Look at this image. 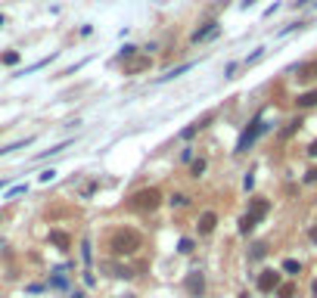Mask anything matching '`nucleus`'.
<instances>
[{
  "label": "nucleus",
  "mask_w": 317,
  "mask_h": 298,
  "mask_svg": "<svg viewBox=\"0 0 317 298\" xmlns=\"http://www.w3.org/2000/svg\"><path fill=\"white\" fill-rule=\"evenodd\" d=\"M277 295H280V298H293V295H296V286H293V283L277 286Z\"/></svg>",
  "instance_id": "17"
},
{
  "label": "nucleus",
  "mask_w": 317,
  "mask_h": 298,
  "mask_svg": "<svg viewBox=\"0 0 317 298\" xmlns=\"http://www.w3.org/2000/svg\"><path fill=\"white\" fill-rule=\"evenodd\" d=\"M190 69H193V62H184V65H177V69H171L168 75H162L159 81H171V78H181V75H184V72H190Z\"/></svg>",
  "instance_id": "15"
},
{
  "label": "nucleus",
  "mask_w": 317,
  "mask_h": 298,
  "mask_svg": "<svg viewBox=\"0 0 317 298\" xmlns=\"http://www.w3.org/2000/svg\"><path fill=\"white\" fill-rule=\"evenodd\" d=\"M184 289H187V295L190 298H202L205 295V274L202 270H190L184 279Z\"/></svg>",
  "instance_id": "4"
},
{
  "label": "nucleus",
  "mask_w": 317,
  "mask_h": 298,
  "mask_svg": "<svg viewBox=\"0 0 317 298\" xmlns=\"http://www.w3.org/2000/svg\"><path fill=\"white\" fill-rule=\"evenodd\" d=\"M311 239H314V242H317V227H314V230H311Z\"/></svg>",
  "instance_id": "26"
},
{
  "label": "nucleus",
  "mask_w": 317,
  "mask_h": 298,
  "mask_svg": "<svg viewBox=\"0 0 317 298\" xmlns=\"http://www.w3.org/2000/svg\"><path fill=\"white\" fill-rule=\"evenodd\" d=\"M311 3H314V6H317V0H311Z\"/></svg>",
  "instance_id": "32"
},
{
  "label": "nucleus",
  "mask_w": 317,
  "mask_h": 298,
  "mask_svg": "<svg viewBox=\"0 0 317 298\" xmlns=\"http://www.w3.org/2000/svg\"><path fill=\"white\" fill-rule=\"evenodd\" d=\"M311 292H314V298H317V279H314V286H311Z\"/></svg>",
  "instance_id": "27"
},
{
  "label": "nucleus",
  "mask_w": 317,
  "mask_h": 298,
  "mask_svg": "<svg viewBox=\"0 0 317 298\" xmlns=\"http://www.w3.org/2000/svg\"><path fill=\"white\" fill-rule=\"evenodd\" d=\"M177 252H181V255H190V252H193V239H181V245H177Z\"/></svg>",
  "instance_id": "22"
},
{
  "label": "nucleus",
  "mask_w": 317,
  "mask_h": 298,
  "mask_svg": "<svg viewBox=\"0 0 317 298\" xmlns=\"http://www.w3.org/2000/svg\"><path fill=\"white\" fill-rule=\"evenodd\" d=\"M308 156H314V159H317V140L311 143V146H308Z\"/></svg>",
  "instance_id": "25"
},
{
  "label": "nucleus",
  "mask_w": 317,
  "mask_h": 298,
  "mask_svg": "<svg viewBox=\"0 0 317 298\" xmlns=\"http://www.w3.org/2000/svg\"><path fill=\"white\" fill-rule=\"evenodd\" d=\"M115 298H134V295H115Z\"/></svg>",
  "instance_id": "29"
},
{
  "label": "nucleus",
  "mask_w": 317,
  "mask_h": 298,
  "mask_svg": "<svg viewBox=\"0 0 317 298\" xmlns=\"http://www.w3.org/2000/svg\"><path fill=\"white\" fill-rule=\"evenodd\" d=\"M215 227H218V215H215V211H202L199 220H196L199 236H211V233H215Z\"/></svg>",
  "instance_id": "6"
},
{
  "label": "nucleus",
  "mask_w": 317,
  "mask_h": 298,
  "mask_svg": "<svg viewBox=\"0 0 317 298\" xmlns=\"http://www.w3.org/2000/svg\"><path fill=\"white\" fill-rule=\"evenodd\" d=\"M143 69H149V56H137V59H131V62H125V75H137Z\"/></svg>",
  "instance_id": "11"
},
{
  "label": "nucleus",
  "mask_w": 317,
  "mask_h": 298,
  "mask_svg": "<svg viewBox=\"0 0 317 298\" xmlns=\"http://www.w3.org/2000/svg\"><path fill=\"white\" fill-rule=\"evenodd\" d=\"M239 298H249V292H243V295H239Z\"/></svg>",
  "instance_id": "30"
},
{
  "label": "nucleus",
  "mask_w": 317,
  "mask_h": 298,
  "mask_svg": "<svg viewBox=\"0 0 317 298\" xmlns=\"http://www.w3.org/2000/svg\"><path fill=\"white\" fill-rule=\"evenodd\" d=\"M171 205H177V208L187 205V196H181V193H177V196H171Z\"/></svg>",
  "instance_id": "23"
},
{
  "label": "nucleus",
  "mask_w": 317,
  "mask_h": 298,
  "mask_svg": "<svg viewBox=\"0 0 317 298\" xmlns=\"http://www.w3.org/2000/svg\"><path fill=\"white\" fill-rule=\"evenodd\" d=\"M277 286H280V274H277V270H261L258 292H277Z\"/></svg>",
  "instance_id": "7"
},
{
  "label": "nucleus",
  "mask_w": 317,
  "mask_h": 298,
  "mask_svg": "<svg viewBox=\"0 0 317 298\" xmlns=\"http://www.w3.org/2000/svg\"><path fill=\"white\" fill-rule=\"evenodd\" d=\"M72 298H84V295H81V292H75V295H72Z\"/></svg>",
  "instance_id": "28"
},
{
  "label": "nucleus",
  "mask_w": 317,
  "mask_h": 298,
  "mask_svg": "<svg viewBox=\"0 0 317 298\" xmlns=\"http://www.w3.org/2000/svg\"><path fill=\"white\" fill-rule=\"evenodd\" d=\"M81 258H84V264H90V261H93V252H90V239H84V242H81Z\"/></svg>",
  "instance_id": "18"
},
{
  "label": "nucleus",
  "mask_w": 317,
  "mask_h": 298,
  "mask_svg": "<svg viewBox=\"0 0 317 298\" xmlns=\"http://www.w3.org/2000/svg\"><path fill=\"white\" fill-rule=\"evenodd\" d=\"M218 31H221V25H218V22H205V28H199V31H196V35H193V44H202V40L215 38Z\"/></svg>",
  "instance_id": "10"
},
{
  "label": "nucleus",
  "mask_w": 317,
  "mask_h": 298,
  "mask_svg": "<svg viewBox=\"0 0 317 298\" xmlns=\"http://www.w3.org/2000/svg\"><path fill=\"white\" fill-rule=\"evenodd\" d=\"M140 245H143V236H140V230H134V227H115L112 233H109V239H106V249L112 252L115 258L134 255Z\"/></svg>",
  "instance_id": "1"
},
{
  "label": "nucleus",
  "mask_w": 317,
  "mask_h": 298,
  "mask_svg": "<svg viewBox=\"0 0 317 298\" xmlns=\"http://www.w3.org/2000/svg\"><path fill=\"white\" fill-rule=\"evenodd\" d=\"M162 205V193L156 186H147V190H137L131 199H127V208L134 211H156Z\"/></svg>",
  "instance_id": "2"
},
{
  "label": "nucleus",
  "mask_w": 317,
  "mask_h": 298,
  "mask_svg": "<svg viewBox=\"0 0 317 298\" xmlns=\"http://www.w3.org/2000/svg\"><path fill=\"white\" fill-rule=\"evenodd\" d=\"M264 127H268V124H264L261 118H255V121L243 131V137H239V143H236V152H246V149H249L252 143L258 140V134H264Z\"/></svg>",
  "instance_id": "3"
},
{
  "label": "nucleus",
  "mask_w": 317,
  "mask_h": 298,
  "mask_svg": "<svg viewBox=\"0 0 317 298\" xmlns=\"http://www.w3.org/2000/svg\"><path fill=\"white\" fill-rule=\"evenodd\" d=\"M283 270H286V274H298V270H302V264H298L296 258H289V261H283Z\"/></svg>",
  "instance_id": "20"
},
{
  "label": "nucleus",
  "mask_w": 317,
  "mask_h": 298,
  "mask_svg": "<svg viewBox=\"0 0 317 298\" xmlns=\"http://www.w3.org/2000/svg\"><path fill=\"white\" fill-rule=\"evenodd\" d=\"M211 121H215V112H205L202 118H196V121H190V127H184L181 131V140H193L196 134H202L205 127H209Z\"/></svg>",
  "instance_id": "5"
},
{
  "label": "nucleus",
  "mask_w": 317,
  "mask_h": 298,
  "mask_svg": "<svg viewBox=\"0 0 317 298\" xmlns=\"http://www.w3.org/2000/svg\"><path fill=\"white\" fill-rule=\"evenodd\" d=\"M202 171H205V159H196L193 168H190V174H193V177H202Z\"/></svg>",
  "instance_id": "21"
},
{
  "label": "nucleus",
  "mask_w": 317,
  "mask_h": 298,
  "mask_svg": "<svg viewBox=\"0 0 317 298\" xmlns=\"http://www.w3.org/2000/svg\"><path fill=\"white\" fill-rule=\"evenodd\" d=\"M0 62H3V65H16V62H19V53H16V50H10V53L0 56Z\"/></svg>",
  "instance_id": "19"
},
{
  "label": "nucleus",
  "mask_w": 317,
  "mask_h": 298,
  "mask_svg": "<svg viewBox=\"0 0 317 298\" xmlns=\"http://www.w3.org/2000/svg\"><path fill=\"white\" fill-rule=\"evenodd\" d=\"M305 180H308V183H317V168H311V171L305 174Z\"/></svg>",
  "instance_id": "24"
},
{
  "label": "nucleus",
  "mask_w": 317,
  "mask_h": 298,
  "mask_svg": "<svg viewBox=\"0 0 317 298\" xmlns=\"http://www.w3.org/2000/svg\"><path fill=\"white\" fill-rule=\"evenodd\" d=\"M296 78L302 81V84L314 81V78H317V59H314V62H305V65H298V69H296Z\"/></svg>",
  "instance_id": "9"
},
{
  "label": "nucleus",
  "mask_w": 317,
  "mask_h": 298,
  "mask_svg": "<svg viewBox=\"0 0 317 298\" xmlns=\"http://www.w3.org/2000/svg\"><path fill=\"white\" fill-rule=\"evenodd\" d=\"M255 224H258V220H255L252 215H243V218H239V233H243V236H249L252 230H255Z\"/></svg>",
  "instance_id": "14"
},
{
  "label": "nucleus",
  "mask_w": 317,
  "mask_h": 298,
  "mask_svg": "<svg viewBox=\"0 0 317 298\" xmlns=\"http://www.w3.org/2000/svg\"><path fill=\"white\" fill-rule=\"evenodd\" d=\"M268 211H271V202H268V199H261V196H255V199L249 202V211H246V215H252L255 220H261L264 215H268Z\"/></svg>",
  "instance_id": "8"
},
{
  "label": "nucleus",
  "mask_w": 317,
  "mask_h": 298,
  "mask_svg": "<svg viewBox=\"0 0 317 298\" xmlns=\"http://www.w3.org/2000/svg\"><path fill=\"white\" fill-rule=\"evenodd\" d=\"M268 255V245L264 242H258V245H252V252H249V261H258V258H264Z\"/></svg>",
  "instance_id": "16"
},
{
  "label": "nucleus",
  "mask_w": 317,
  "mask_h": 298,
  "mask_svg": "<svg viewBox=\"0 0 317 298\" xmlns=\"http://www.w3.org/2000/svg\"><path fill=\"white\" fill-rule=\"evenodd\" d=\"M3 22H6V19H3V16H0V25H3Z\"/></svg>",
  "instance_id": "31"
},
{
  "label": "nucleus",
  "mask_w": 317,
  "mask_h": 298,
  "mask_svg": "<svg viewBox=\"0 0 317 298\" xmlns=\"http://www.w3.org/2000/svg\"><path fill=\"white\" fill-rule=\"evenodd\" d=\"M50 242H53V245H59L63 252H68V245H72V239H68V236L63 233V230H50Z\"/></svg>",
  "instance_id": "12"
},
{
  "label": "nucleus",
  "mask_w": 317,
  "mask_h": 298,
  "mask_svg": "<svg viewBox=\"0 0 317 298\" xmlns=\"http://www.w3.org/2000/svg\"><path fill=\"white\" fill-rule=\"evenodd\" d=\"M296 106H298V109H311V106H317V90H308V93H302V97L296 99Z\"/></svg>",
  "instance_id": "13"
}]
</instances>
